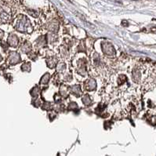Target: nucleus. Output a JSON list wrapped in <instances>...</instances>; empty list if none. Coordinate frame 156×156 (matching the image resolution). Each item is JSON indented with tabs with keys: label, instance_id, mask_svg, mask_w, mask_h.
Instances as JSON below:
<instances>
[{
	"label": "nucleus",
	"instance_id": "obj_1",
	"mask_svg": "<svg viewBox=\"0 0 156 156\" xmlns=\"http://www.w3.org/2000/svg\"><path fill=\"white\" fill-rule=\"evenodd\" d=\"M17 0H0V21L6 23L15 13Z\"/></svg>",
	"mask_w": 156,
	"mask_h": 156
}]
</instances>
